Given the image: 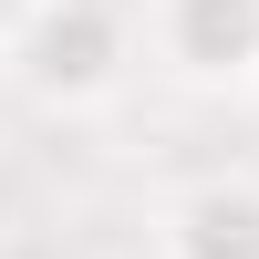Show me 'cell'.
Masks as SVG:
<instances>
[{
	"label": "cell",
	"mask_w": 259,
	"mask_h": 259,
	"mask_svg": "<svg viewBox=\"0 0 259 259\" xmlns=\"http://www.w3.org/2000/svg\"><path fill=\"white\" fill-rule=\"evenodd\" d=\"M239 104H249V124H259V83H249V94H239Z\"/></svg>",
	"instance_id": "cell-4"
},
{
	"label": "cell",
	"mask_w": 259,
	"mask_h": 259,
	"mask_svg": "<svg viewBox=\"0 0 259 259\" xmlns=\"http://www.w3.org/2000/svg\"><path fill=\"white\" fill-rule=\"evenodd\" d=\"M135 52L177 94H249L259 83V0H135Z\"/></svg>",
	"instance_id": "cell-2"
},
{
	"label": "cell",
	"mask_w": 259,
	"mask_h": 259,
	"mask_svg": "<svg viewBox=\"0 0 259 259\" xmlns=\"http://www.w3.org/2000/svg\"><path fill=\"white\" fill-rule=\"evenodd\" d=\"M135 11L124 0H21L0 31V73L41 114H94L135 83Z\"/></svg>",
	"instance_id": "cell-1"
},
{
	"label": "cell",
	"mask_w": 259,
	"mask_h": 259,
	"mask_svg": "<svg viewBox=\"0 0 259 259\" xmlns=\"http://www.w3.org/2000/svg\"><path fill=\"white\" fill-rule=\"evenodd\" d=\"M11 11H21V0H0V31H11Z\"/></svg>",
	"instance_id": "cell-5"
},
{
	"label": "cell",
	"mask_w": 259,
	"mask_h": 259,
	"mask_svg": "<svg viewBox=\"0 0 259 259\" xmlns=\"http://www.w3.org/2000/svg\"><path fill=\"white\" fill-rule=\"evenodd\" d=\"M156 259H259V177H187L156 207Z\"/></svg>",
	"instance_id": "cell-3"
}]
</instances>
